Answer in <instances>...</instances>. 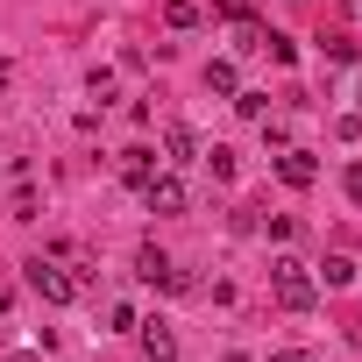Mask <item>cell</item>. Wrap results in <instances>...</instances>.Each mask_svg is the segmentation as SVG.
Listing matches in <instances>:
<instances>
[{
  "label": "cell",
  "instance_id": "7a4b0ae2",
  "mask_svg": "<svg viewBox=\"0 0 362 362\" xmlns=\"http://www.w3.org/2000/svg\"><path fill=\"white\" fill-rule=\"evenodd\" d=\"M29 291L50 298V305H71V298H78V277H71L57 256H36V263H29Z\"/></svg>",
  "mask_w": 362,
  "mask_h": 362
},
{
  "label": "cell",
  "instance_id": "5bb4252c",
  "mask_svg": "<svg viewBox=\"0 0 362 362\" xmlns=\"http://www.w3.org/2000/svg\"><path fill=\"white\" fill-rule=\"evenodd\" d=\"M270 362H320V355H313V348H277Z\"/></svg>",
  "mask_w": 362,
  "mask_h": 362
},
{
  "label": "cell",
  "instance_id": "52a82bcc",
  "mask_svg": "<svg viewBox=\"0 0 362 362\" xmlns=\"http://www.w3.org/2000/svg\"><path fill=\"white\" fill-rule=\"evenodd\" d=\"M121 177H128V185L142 192L149 177H156V149H128V163H121Z\"/></svg>",
  "mask_w": 362,
  "mask_h": 362
},
{
  "label": "cell",
  "instance_id": "ba28073f",
  "mask_svg": "<svg viewBox=\"0 0 362 362\" xmlns=\"http://www.w3.org/2000/svg\"><path fill=\"white\" fill-rule=\"evenodd\" d=\"M206 93H228V100L242 93V86H235V64H228V57H214V64H206Z\"/></svg>",
  "mask_w": 362,
  "mask_h": 362
},
{
  "label": "cell",
  "instance_id": "9c48e42d",
  "mask_svg": "<svg viewBox=\"0 0 362 362\" xmlns=\"http://www.w3.org/2000/svg\"><path fill=\"white\" fill-rule=\"evenodd\" d=\"M163 29H199V8L192 0H163Z\"/></svg>",
  "mask_w": 362,
  "mask_h": 362
},
{
  "label": "cell",
  "instance_id": "2e32d148",
  "mask_svg": "<svg viewBox=\"0 0 362 362\" xmlns=\"http://www.w3.org/2000/svg\"><path fill=\"white\" fill-rule=\"evenodd\" d=\"M228 362H249V355H228Z\"/></svg>",
  "mask_w": 362,
  "mask_h": 362
},
{
  "label": "cell",
  "instance_id": "5b68a950",
  "mask_svg": "<svg viewBox=\"0 0 362 362\" xmlns=\"http://www.w3.org/2000/svg\"><path fill=\"white\" fill-rule=\"evenodd\" d=\"M277 177H284V185H291V192H305V185H313V177H320V163H313L305 149H284V156H277Z\"/></svg>",
  "mask_w": 362,
  "mask_h": 362
},
{
  "label": "cell",
  "instance_id": "30bf717a",
  "mask_svg": "<svg viewBox=\"0 0 362 362\" xmlns=\"http://www.w3.org/2000/svg\"><path fill=\"white\" fill-rule=\"evenodd\" d=\"M163 149H170V163H192V156H199L192 128H170V135H163Z\"/></svg>",
  "mask_w": 362,
  "mask_h": 362
},
{
  "label": "cell",
  "instance_id": "9a60e30c",
  "mask_svg": "<svg viewBox=\"0 0 362 362\" xmlns=\"http://www.w3.org/2000/svg\"><path fill=\"white\" fill-rule=\"evenodd\" d=\"M0 86H8V57H0Z\"/></svg>",
  "mask_w": 362,
  "mask_h": 362
},
{
  "label": "cell",
  "instance_id": "6da1fadb",
  "mask_svg": "<svg viewBox=\"0 0 362 362\" xmlns=\"http://www.w3.org/2000/svg\"><path fill=\"white\" fill-rule=\"evenodd\" d=\"M270 291H277V305H284V313H305V305L320 298V277H313L305 263H291V256H284V263L270 270Z\"/></svg>",
  "mask_w": 362,
  "mask_h": 362
},
{
  "label": "cell",
  "instance_id": "8992f818",
  "mask_svg": "<svg viewBox=\"0 0 362 362\" xmlns=\"http://www.w3.org/2000/svg\"><path fill=\"white\" fill-rule=\"evenodd\" d=\"M142 355H149V362H170V355H177V334H170L163 320H142Z\"/></svg>",
  "mask_w": 362,
  "mask_h": 362
},
{
  "label": "cell",
  "instance_id": "277c9868",
  "mask_svg": "<svg viewBox=\"0 0 362 362\" xmlns=\"http://www.w3.org/2000/svg\"><path fill=\"white\" fill-rule=\"evenodd\" d=\"M135 277H142V284H163V291L185 284V277L170 270V256H163V249H142V256H135Z\"/></svg>",
  "mask_w": 362,
  "mask_h": 362
},
{
  "label": "cell",
  "instance_id": "7c38bea8",
  "mask_svg": "<svg viewBox=\"0 0 362 362\" xmlns=\"http://www.w3.org/2000/svg\"><path fill=\"white\" fill-rule=\"evenodd\" d=\"M263 50H270V57H277V64H291V57H298V43H291V36H277V29H270V36H263Z\"/></svg>",
  "mask_w": 362,
  "mask_h": 362
},
{
  "label": "cell",
  "instance_id": "8fae6325",
  "mask_svg": "<svg viewBox=\"0 0 362 362\" xmlns=\"http://www.w3.org/2000/svg\"><path fill=\"white\" fill-rule=\"evenodd\" d=\"M320 277H327V284H355V263H348V256H327Z\"/></svg>",
  "mask_w": 362,
  "mask_h": 362
},
{
  "label": "cell",
  "instance_id": "3957f363",
  "mask_svg": "<svg viewBox=\"0 0 362 362\" xmlns=\"http://www.w3.org/2000/svg\"><path fill=\"white\" fill-rule=\"evenodd\" d=\"M142 199H149V214H185V185H177L170 170H156V177H149Z\"/></svg>",
  "mask_w": 362,
  "mask_h": 362
},
{
  "label": "cell",
  "instance_id": "4fadbf2b",
  "mask_svg": "<svg viewBox=\"0 0 362 362\" xmlns=\"http://www.w3.org/2000/svg\"><path fill=\"white\" fill-rule=\"evenodd\" d=\"M341 185H348V199H362V163H348V170H341Z\"/></svg>",
  "mask_w": 362,
  "mask_h": 362
}]
</instances>
